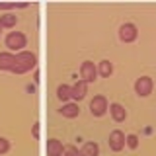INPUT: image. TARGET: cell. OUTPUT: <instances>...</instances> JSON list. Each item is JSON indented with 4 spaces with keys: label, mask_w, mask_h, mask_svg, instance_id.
<instances>
[{
    "label": "cell",
    "mask_w": 156,
    "mask_h": 156,
    "mask_svg": "<svg viewBox=\"0 0 156 156\" xmlns=\"http://www.w3.org/2000/svg\"><path fill=\"white\" fill-rule=\"evenodd\" d=\"M111 139H113V148H115V150H119V148H121V143H119L121 133H119V131H115V133L111 135Z\"/></svg>",
    "instance_id": "obj_3"
},
{
    "label": "cell",
    "mask_w": 156,
    "mask_h": 156,
    "mask_svg": "<svg viewBox=\"0 0 156 156\" xmlns=\"http://www.w3.org/2000/svg\"><path fill=\"white\" fill-rule=\"evenodd\" d=\"M129 144H131V146L136 144V139H135V136H129Z\"/></svg>",
    "instance_id": "obj_8"
},
{
    "label": "cell",
    "mask_w": 156,
    "mask_h": 156,
    "mask_svg": "<svg viewBox=\"0 0 156 156\" xmlns=\"http://www.w3.org/2000/svg\"><path fill=\"white\" fill-rule=\"evenodd\" d=\"M101 70H104V74H109V72H111V65L104 62V68H101Z\"/></svg>",
    "instance_id": "obj_7"
},
{
    "label": "cell",
    "mask_w": 156,
    "mask_h": 156,
    "mask_svg": "<svg viewBox=\"0 0 156 156\" xmlns=\"http://www.w3.org/2000/svg\"><path fill=\"white\" fill-rule=\"evenodd\" d=\"M65 113H66V115H74V113H76V107H74V105H66V107H65Z\"/></svg>",
    "instance_id": "obj_6"
},
{
    "label": "cell",
    "mask_w": 156,
    "mask_h": 156,
    "mask_svg": "<svg viewBox=\"0 0 156 156\" xmlns=\"http://www.w3.org/2000/svg\"><path fill=\"white\" fill-rule=\"evenodd\" d=\"M96 154H98V144H94V143L86 144V148H84V156H96Z\"/></svg>",
    "instance_id": "obj_2"
},
{
    "label": "cell",
    "mask_w": 156,
    "mask_h": 156,
    "mask_svg": "<svg viewBox=\"0 0 156 156\" xmlns=\"http://www.w3.org/2000/svg\"><path fill=\"white\" fill-rule=\"evenodd\" d=\"M58 98H61V100H66V98H68V88L66 86L58 88Z\"/></svg>",
    "instance_id": "obj_5"
},
{
    "label": "cell",
    "mask_w": 156,
    "mask_h": 156,
    "mask_svg": "<svg viewBox=\"0 0 156 156\" xmlns=\"http://www.w3.org/2000/svg\"><path fill=\"white\" fill-rule=\"evenodd\" d=\"M111 111H113V115H115V119L117 121H121V119H123V117H125V113H123V107H121V105H111Z\"/></svg>",
    "instance_id": "obj_1"
},
{
    "label": "cell",
    "mask_w": 156,
    "mask_h": 156,
    "mask_svg": "<svg viewBox=\"0 0 156 156\" xmlns=\"http://www.w3.org/2000/svg\"><path fill=\"white\" fill-rule=\"evenodd\" d=\"M84 74L88 76L86 80H94V74H96V72L92 70V65H84Z\"/></svg>",
    "instance_id": "obj_4"
}]
</instances>
